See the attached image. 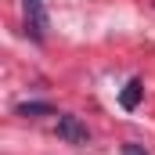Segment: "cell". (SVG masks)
<instances>
[{"instance_id": "1", "label": "cell", "mask_w": 155, "mask_h": 155, "mask_svg": "<svg viewBox=\"0 0 155 155\" xmlns=\"http://www.w3.org/2000/svg\"><path fill=\"white\" fill-rule=\"evenodd\" d=\"M22 11H25V33L43 43L47 40V29H51V18H47V4L43 0H22Z\"/></svg>"}, {"instance_id": "2", "label": "cell", "mask_w": 155, "mask_h": 155, "mask_svg": "<svg viewBox=\"0 0 155 155\" xmlns=\"http://www.w3.org/2000/svg\"><path fill=\"white\" fill-rule=\"evenodd\" d=\"M58 137L65 141V144H76V148H83V144H90V130H87V123L79 116H58Z\"/></svg>"}, {"instance_id": "3", "label": "cell", "mask_w": 155, "mask_h": 155, "mask_svg": "<svg viewBox=\"0 0 155 155\" xmlns=\"http://www.w3.org/2000/svg\"><path fill=\"white\" fill-rule=\"evenodd\" d=\"M141 97H144V79H137V76H134L123 90H119V105H123L126 112H134V108L141 105Z\"/></svg>"}, {"instance_id": "4", "label": "cell", "mask_w": 155, "mask_h": 155, "mask_svg": "<svg viewBox=\"0 0 155 155\" xmlns=\"http://www.w3.org/2000/svg\"><path fill=\"white\" fill-rule=\"evenodd\" d=\"M15 116H54V105H51V101H22V105H15Z\"/></svg>"}, {"instance_id": "5", "label": "cell", "mask_w": 155, "mask_h": 155, "mask_svg": "<svg viewBox=\"0 0 155 155\" xmlns=\"http://www.w3.org/2000/svg\"><path fill=\"white\" fill-rule=\"evenodd\" d=\"M123 155H148V152H144L141 144H134V141H126V144H123Z\"/></svg>"}]
</instances>
